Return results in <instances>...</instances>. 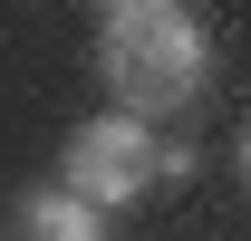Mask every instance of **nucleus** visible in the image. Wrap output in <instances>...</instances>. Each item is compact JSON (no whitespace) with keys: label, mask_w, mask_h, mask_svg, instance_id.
I'll return each instance as SVG.
<instances>
[{"label":"nucleus","mask_w":251,"mask_h":241,"mask_svg":"<svg viewBox=\"0 0 251 241\" xmlns=\"http://www.w3.org/2000/svg\"><path fill=\"white\" fill-rule=\"evenodd\" d=\"M97 77L116 96V116L164 125V116H184L193 96H203L213 39H203V20L174 10V0H116V10L97 20Z\"/></svg>","instance_id":"nucleus-1"},{"label":"nucleus","mask_w":251,"mask_h":241,"mask_svg":"<svg viewBox=\"0 0 251 241\" xmlns=\"http://www.w3.org/2000/svg\"><path fill=\"white\" fill-rule=\"evenodd\" d=\"M10 241H106V212L77 203L68 183H39V193H20L10 203V222H0Z\"/></svg>","instance_id":"nucleus-3"},{"label":"nucleus","mask_w":251,"mask_h":241,"mask_svg":"<svg viewBox=\"0 0 251 241\" xmlns=\"http://www.w3.org/2000/svg\"><path fill=\"white\" fill-rule=\"evenodd\" d=\"M155 174H164V145H155V125H135V116H87L68 135V154H58V183L77 203H97V212L135 203Z\"/></svg>","instance_id":"nucleus-2"},{"label":"nucleus","mask_w":251,"mask_h":241,"mask_svg":"<svg viewBox=\"0 0 251 241\" xmlns=\"http://www.w3.org/2000/svg\"><path fill=\"white\" fill-rule=\"evenodd\" d=\"M242 183H251V125H242Z\"/></svg>","instance_id":"nucleus-4"}]
</instances>
